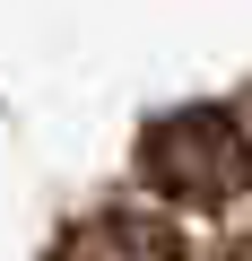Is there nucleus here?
Listing matches in <instances>:
<instances>
[{"label": "nucleus", "mask_w": 252, "mask_h": 261, "mask_svg": "<svg viewBox=\"0 0 252 261\" xmlns=\"http://www.w3.org/2000/svg\"><path fill=\"white\" fill-rule=\"evenodd\" d=\"M139 183L183 209H226L252 192V130L226 105H174L139 130Z\"/></svg>", "instance_id": "1"}, {"label": "nucleus", "mask_w": 252, "mask_h": 261, "mask_svg": "<svg viewBox=\"0 0 252 261\" xmlns=\"http://www.w3.org/2000/svg\"><path fill=\"white\" fill-rule=\"evenodd\" d=\"M52 261H183V235L157 218V209H96V218H78L61 244H52Z\"/></svg>", "instance_id": "2"}]
</instances>
